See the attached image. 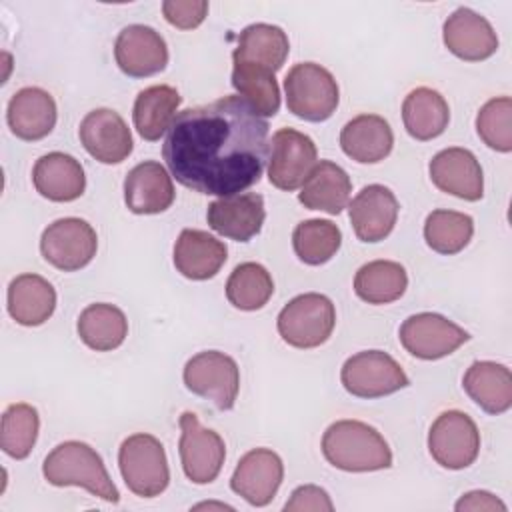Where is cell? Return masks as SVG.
Segmentation results:
<instances>
[{"label": "cell", "instance_id": "29", "mask_svg": "<svg viewBox=\"0 0 512 512\" xmlns=\"http://www.w3.org/2000/svg\"><path fill=\"white\" fill-rule=\"evenodd\" d=\"M290 52V42L280 26L256 22L238 34L232 62H248L278 72Z\"/></svg>", "mask_w": 512, "mask_h": 512}, {"label": "cell", "instance_id": "23", "mask_svg": "<svg viewBox=\"0 0 512 512\" xmlns=\"http://www.w3.org/2000/svg\"><path fill=\"white\" fill-rule=\"evenodd\" d=\"M226 258V244L204 230L184 228L174 244V266L188 280L214 278Z\"/></svg>", "mask_w": 512, "mask_h": 512}, {"label": "cell", "instance_id": "24", "mask_svg": "<svg viewBox=\"0 0 512 512\" xmlns=\"http://www.w3.org/2000/svg\"><path fill=\"white\" fill-rule=\"evenodd\" d=\"M32 182L36 192L52 202L78 200L86 188L82 164L64 152L40 156L32 168Z\"/></svg>", "mask_w": 512, "mask_h": 512}, {"label": "cell", "instance_id": "32", "mask_svg": "<svg viewBox=\"0 0 512 512\" xmlns=\"http://www.w3.org/2000/svg\"><path fill=\"white\" fill-rule=\"evenodd\" d=\"M76 330L88 348L96 352H110L126 340L128 320L118 306L96 302L80 312Z\"/></svg>", "mask_w": 512, "mask_h": 512}, {"label": "cell", "instance_id": "2", "mask_svg": "<svg viewBox=\"0 0 512 512\" xmlns=\"http://www.w3.org/2000/svg\"><path fill=\"white\" fill-rule=\"evenodd\" d=\"M322 454L344 472H374L392 466V450L384 436L360 420H336L322 434Z\"/></svg>", "mask_w": 512, "mask_h": 512}, {"label": "cell", "instance_id": "33", "mask_svg": "<svg viewBox=\"0 0 512 512\" xmlns=\"http://www.w3.org/2000/svg\"><path fill=\"white\" fill-rule=\"evenodd\" d=\"M408 288V274L400 262L372 260L354 274V292L368 304H390Z\"/></svg>", "mask_w": 512, "mask_h": 512}, {"label": "cell", "instance_id": "19", "mask_svg": "<svg viewBox=\"0 0 512 512\" xmlns=\"http://www.w3.org/2000/svg\"><path fill=\"white\" fill-rule=\"evenodd\" d=\"M398 210L400 204L388 186L368 184L348 204V218L358 240L380 242L394 230Z\"/></svg>", "mask_w": 512, "mask_h": 512}, {"label": "cell", "instance_id": "16", "mask_svg": "<svg viewBox=\"0 0 512 512\" xmlns=\"http://www.w3.org/2000/svg\"><path fill=\"white\" fill-rule=\"evenodd\" d=\"M84 150L102 164H120L132 152V134L124 118L110 108L88 112L78 128Z\"/></svg>", "mask_w": 512, "mask_h": 512}, {"label": "cell", "instance_id": "4", "mask_svg": "<svg viewBox=\"0 0 512 512\" xmlns=\"http://www.w3.org/2000/svg\"><path fill=\"white\" fill-rule=\"evenodd\" d=\"M288 110L306 122L328 120L340 102L338 82L316 62L294 64L284 78Z\"/></svg>", "mask_w": 512, "mask_h": 512}, {"label": "cell", "instance_id": "20", "mask_svg": "<svg viewBox=\"0 0 512 512\" xmlns=\"http://www.w3.org/2000/svg\"><path fill=\"white\" fill-rule=\"evenodd\" d=\"M266 210L264 198L256 192H240L218 198L208 204V226L224 238L236 242H248L264 224Z\"/></svg>", "mask_w": 512, "mask_h": 512}, {"label": "cell", "instance_id": "10", "mask_svg": "<svg viewBox=\"0 0 512 512\" xmlns=\"http://www.w3.org/2000/svg\"><path fill=\"white\" fill-rule=\"evenodd\" d=\"M428 452L442 468H468L480 452V432L476 422L460 410L442 412L430 426Z\"/></svg>", "mask_w": 512, "mask_h": 512}, {"label": "cell", "instance_id": "36", "mask_svg": "<svg viewBox=\"0 0 512 512\" xmlns=\"http://www.w3.org/2000/svg\"><path fill=\"white\" fill-rule=\"evenodd\" d=\"M474 234L472 216L458 210H432L424 222V240L438 254H458Z\"/></svg>", "mask_w": 512, "mask_h": 512}, {"label": "cell", "instance_id": "28", "mask_svg": "<svg viewBox=\"0 0 512 512\" xmlns=\"http://www.w3.org/2000/svg\"><path fill=\"white\" fill-rule=\"evenodd\" d=\"M8 314L22 326L44 324L56 308L54 286L38 274H20L8 284Z\"/></svg>", "mask_w": 512, "mask_h": 512}, {"label": "cell", "instance_id": "27", "mask_svg": "<svg viewBox=\"0 0 512 512\" xmlns=\"http://www.w3.org/2000/svg\"><path fill=\"white\" fill-rule=\"evenodd\" d=\"M466 394L488 414H502L512 406L510 368L492 360H476L464 372Z\"/></svg>", "mask_w": 512, "mask_h": 512}, {"label": "cell", "instance_id": "31", "mask_svg": "<svg viewBox=\"0 0 512 512\" xmlns=\"http://www.w3.org/2000/svg\"><path fill=\"white\" fill-rule=\"evenodd\" d=\"M450 120L444 96L428 86L414 88L402 102V122L406 132L420 142L438 138Z\"/></svg>", "mask_w": 512, "mask_h": 512}, {"label": "cell", "instance_id": "9", "mask_svg": "<svg viewBox=\"0 0 512 512\" xmlns=\"http://www.w3.org/2000/svg\"><path fill=\"white\" fill-rule=\"evenodd\" d=\"M98 250L96 230L82 218L68 216L48 224L40 236V252L62 272H76L92 262Z\"/></svg>", "mask_w": 512, "mask_h": 512}, {"label": "cell", "instance_id": "22", "mask_svg": "<svg viewBox=\"0 0 512 512\" xmlns=\"http://www.w3.org/2000/svg\"><path fill=\"white\" fill-rule=\"evenodd\" d=\"M56 102L44 88L26 86L18 90L6 108V122L20 140L34 142L48 136L56 126Z\"/></svg>", "mask_w": 512, "mask_h": 512}, {"label": "cell", "instance_id": "40", "mask_svg": "<svg viewBox=\"0 0 512 512\" xmlns=\"http://www.w3.org/2000/svg\"><path fill=\"white\" fill-rule=\"evenodd\" d=\"M162 14L168 24L180 30H192L204 22L208 14V2L206 0H164Z\"/></svg>", "mask_w": 512, "mask_h": 512}, {"label": "cell", "instance_id": "42", "mask_svg": "<svg viewBox=\"0 0 512 512\" xmlns=\"http://www.w3.org/2000/svg\"><path fill=\"white\" fill-rule=\"evenodd\" d=\"M458 512L462 510H488V512H494V510H500V512H506V504L496 498L494 494L486 492V490H472V492H466L454 506Z\"/></svg>", "mask_w": 512, "mask_h": 512}, {"label": "cell", "instance_id": "25", "mask_svg": "<svg viewBox=\"0 0 512 512\" xmlns=\"http://www.w3.org/2000/svg\"><path fill=\"white\" fill-rule=\"evenodd\" d=\"M392 146V128L378 114H358L340 130L342 152L360 164H376L384 160L392 152Z\"/></svg>", "mask_w": 512, "mask_h": 512}, {"label": "cell", "instance_id": "8", "mask_svg": "<svg viewBox=\"0 0 512 512\" xmlns=\"http://www.w3.org/2000/svg\"><path fill=\"white\" fill-rule=\"evenodd\" d=\"M344 390L356 398H382L410 384L402 366L382 350H362L350 356L340 370Z\"/></svg>", "mask_w": 512, "mask_h": 512}, {"label": "cell", "instance_id": "12", "mask_svg": "<svg viewBox=\"0 0 512 512\" xmlns=\"http://www.w3.org/2000/svg\"><path fill=\"white\" fill-rule=\"evenodd\" d=\"M398 338L408 354L420 360H438L468 342L470 334L442 314L418 312L402 322Z\"/></svg>", "mask_w": 512, "mask_h": 512}, {"label": "cell", "instance_id": "14", "mask_svg": "<svg viewBox=\"0 0 512 512\" xmlns=\"http://www.w3.org/2000/svg\"><path fill=\"white\" fill-rule=\"evenodd\" d=\"M284 478L282 458L270 448H254L246 452L230 478V488L250 506H268Z\"/></svg>", "mask_w": 512, "mask_h": 512}, {"label": "cell", "instance_id": "39", "mask_svg": "<svg viewBox=\"0 0 512 512\" xmlns=\"http://www.w3.org/2000/svg\"><path fill=\"white\" fill-rule=\"evenodd\" d=\"M476 132L480 140L496 150L510 152L512 150V100L510 96L490 98L476 116Z\"/></svg>", "mask_w": 512, "mask_h": 512}, {"label": "cell", "instance_id": "5", "mask_svg": "<svg viewBox=\"0 0 512 512\" xmlns=\"http://www.w3.org/2000/svg\"><path fill=\"white\" fill-rule=\"evenodd\" d=\"M124 484L140 498L160 496L170 482V468L162 442L146 432L128 436L118 450Z\"/></svg>", "mask_w": 512, "mask_h": 512}, {"label": "cell", "instance_id": "21", "mask_svg": "<svg viewBox=\"0 0 512 512\" xmlns=\"http://www.w3.org/2000/svg\"><path fill=\"white\" fill-rule=\"evenodd\" d=\"M174 196L172 176L156 160L136 164L124 178V202L134 214H160L172 206Z\"/></svg>", "mask_w": 512, "mask_h": 512}, {"label": "cell", "instance_id": "1", "mask_svg": "<svg viewBox=\"0 0 512 512\" xmlns=\"http://www.w3.org/2000/svg\"><path fill=\"white\" fill-rule=\"evenodd\" d=\"M268 150V122L244 98L224 96L178 112L162 158L182 186L224 198L260 180Z\"/></svg>", "mask_w": 512, "mask_h": 512}, {"label": "cell", "instance_id": "3", "mask_svg": "<svg viewBox=\"0 0 512 512\" xmlns=\"http://www.w3.org/2000/svg\"><path fill=\"white\" fill-rule=\"evenodd\" d=\"M42 474L52 486H80L106 502H120V492L114 486L102 456L86 442L66 440L52 448L44 458Z\"/></svg>", "mask_w": 512, "mask_h": 512}, {"label": "cell", "instance_id": "13", "mask_svg": "<svg viewBox=\"0 0 512 512\" xmlns=\"http://www.w3.org/2000/svg\"><path fill=\"white\" fill-rule=\"evenodd\" d=\"M318 164L314 140L294 128H280L272 134L268 180L278 190L292 192L302 188L312 168Z\"/></svg>", "mask_w": 512, "mask_h": 512}, {"label": "cell", "instance_id": "34", "mask_svg": "<svg viewBox=\"0 0 512 512\" xmlns=\"http://www.w3.org/2000/svg\"><path fill=\"white\" fill-rule=\"evenodd\" d=\"M232 86L258 116L270 118L280 110L276 72L248 62H232Z\"/></svg>", "mask_w": 512, "mask_h": 512}, {"label": "cell", "instance_id": "38", "mask_svg": "<svg viewBox=\"0 0 512 512\" xmlns=\"http://www.w3.org/2000/svg\"><path fill=\"white\" fill-rule=\"evenodd\" d=\"M40 416L38 410L26 402L10 404L2 414L0 448L14 460H24L38 438Z\"/></svg>", "mask_w": 512, "mask_h": 512}, {"label": "cell", "instance_id": "11", "mask_svg": "<svg viewBox=\"0 0 512 512\" xmlns=\"http://www.w3.org/2000/svg\"><path fill=\"white\" fill-rule=\"evenodd\" d=\"M180 424V462L186 478L194 484H210L218 478L224 458L226 444L218 432L204 428L194 412H182Z\"/></svg>", "mask_w": 512, "mask_h": 512}, {"label": "cell", "instance_id": "26", "mask_svg": "<svg viewBox=\"0 0 512 512\" xmlns=\"http://www.w3.org/2000/svg\"><path fill=\"white\" fill-rule=\"evenodd\" d=\"M352 192L348 172L332 160H320L298 192V200L308 210H320L326 214H340Z\"/></svg>", "mask_w": 512, "mask_h": 512}, {"label": "cell", "instance_id": "15", "mask_svg": "<svg viewBox=\"0 0 512 512\" xmlns=\"http://www.w3.org/2000/svg\"><path fill=\"white\" fill-rule=\"evenodd\" d=\"M114 58L126 76L146 78L166 68L168 46L160 32L154 28L144 24H130L116 36Z\"/></svg>", "mask_w": 512, "mask_h": 512}, {"label": "cell", "instance_id": "30", "mask_svg": "<svg viewBox=\"0 0 512 512\" xmlns=\"http://www.w3.org/2000/svg\"><path fill=\"white\" fill-rule=\"evenodd\" d=\"M182 102V96L174 86L168 84H154L144 88L132 108V120L136 132L148 140L156 142L168 132L172 120L176 118V110Z\"/></svg>", "mask_w": 512, "mask_h": 512}, {"label": "cell", "instance_id": "41", "mask_svg": "<svg viewBox=\"0 0 512 512\" xmlns=\"http://www.w3.org/2000/svg\"><path fill=\"white\" fill-rule=\"evenodd\" d=\"M286 512H332L334 504L328 496V492L316 484H302L292 494L290 500L284 504Z\"/></svg>", "mask_w": 512, "mask_h": 512}, {"label": "cell", "instance_id": "18", "mask_svg": "<svg viewBox=\"0 0 512 512\" xmlns=\"http://www.w3.org/2000/svg\"><path fill=\"white\" fill-rule=\"evenodd\" d=\"M442 40L448 52L466 62H480L496 54L498 36L492 24L478 12L460 6L442 26Z\"/></svg>", "mask_w": 512, "mask_h": 512}, {"label": "cell", "instance_id": "7", "mask_svg": "<svg viewBox=\"0 0 512 512\" xmlns=\"http://www.w3.org/2000/svg\"><path fill=\"white\" fill-rule=\"evenodd\" d=\"M186 388L210 400L218 410H232L240 390V368L236 360L218 350L194 354L182 372Z\"/></svg>", "mask_w": 512, "mask_h": 512}, {"label": "cell", "instance_id": "35", "mask_svg": "<svg viewBox=\"0 0 512 512\" xmlns=\"http://www.w3.org/2000/svg\"><path fill=\"white\" fill-rule=\"evenodd\" d=\"M274 294V280L270 272L258 262L238 264L226 280L228 302L244 312L260 310Z\"/></svg>", "mask_w": 512, "mask_h": 512}, {"label": "cell", "instance_id": "6", "mask_svg": "<svg viewBox=\"0 0 512 512\" xmlns=\"http://www.w3.org/2000/svg\"><path fill=\"white\" fill-rule=\"evenodd\" d=\"M334 326L336 308L328 296L318 292L298 294L276 318L282 340L300 350L322 346L332 336Z\"/></svg>", "mask_w": 512, "mask_h": 512}, {"label": "cell", "instance_id": "37", "mask_svg": "<svg viewBox=\"0 0 512 512\" xmlns=\"http://www.w3.org/2000/svg\"><path fill=\"white\" fill-rule=\"evenodd\" d=\"M342 232L330 220H302L292 232V248L308 266L326 264L340 248Z\"/></svg>", "mask_w": 512, "mask_h": 512}, {"label": "cell", "instance_id": "43", "mask_svg": "<svg viewBox=\"0 0 512 512\" xmlns=\"http://www.w3.org/2000/svg\"><path fill=\"white\" fill-rule=\"evenodd\" d=\"M196 510L198 508H220V510H232V506H228V504H214V502H204V504H198V506H194Z\"/></svg>", "mask_w": 512, "mask_h": 512}, {"label": "cell", "instance_id": "17", "mask_svg": "<svg viewBox=\"0 0 512 512\" xmlns=\"http://www.w3.org/2000/svg\"><path fill=\"white\" fill-rule=\"evenodd\" d=\"M432 184L456 198L476 202L484 196V174L468 148H444L428 164Z\"/></svg>", "mask_w": 512, "mask_h": 512}]
</instances>
